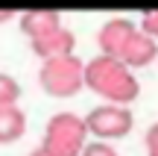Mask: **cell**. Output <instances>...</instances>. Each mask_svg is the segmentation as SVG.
Segmentation results:
<instances>
[{"mask_svg": "<svg viewBox=\"0 0 158 156\" xmlns=\"http://www.w3.org/2000/svg\"><path fill=\"white\" fill-rule=\"evenodd\" d=\"M85 88L97 94V97L108 100L117 106H129L141 94V82H138L135 71L129 65H123L114 56H94L91 62H85Z\"/></svg>", "mask_w": 158, "mask_h": 156, "instance_id": "1", "label": "cell"}, {"mask_svg": "<svg viewBox=\"0 0 158 156\" xmlns=\"http://www.w3.org/2000/svg\"><path fill=\"white\" fill-rule=\"evenodd\" d=\"M85 145H88V127L85 118H79L76 112H56L41 136V147L50 156H82Z\"/></svg>", "mask_w": 158, "mask_h": 156, "instance_id": "2", "label": "cell"}, {"mask_svg": "<svg viewBox=\"0 0 158 156\" xmlns=\"http://www.w3.org/2000/svg\"><path fill=\"white\" fill-rule=\"evenodd\" d=\"M38 82L50 97H76L85 88V62L79 56H56L41 62Z\"/></svg>", "mask_w": 158, "mask_h": 156, "instance_id": "3", "label": "cell"}, {"mask_svg": "<svg viewBox=\"0 0 158 156\" xmlns=\"http://www.w3.org/2000/svg\"><path fill=\"white\" fill-rule=\"evenodd\" d=\"M85 127H88V136H94L97 141H117L135 130V115L129 106L106 103L85 115Z\"/></svg>", "mask_w": 158, "mask_h": 156, "instance_id": "4", "label": "cell"}, {"mask_svg": "<svg viewBox=\"0 0 158 156\" xmlns=\"http://www.w3.org/2000/svg\"><path fill=\"white\" fill-rule=\"evenodd\" d=\"M135 33H138V24L129 21V18H111V21H106L100 27V33H97L100 53H102V56H114V59H117L120 53H123L126 41H129Z\"/></svg>", "mask_w": 158, "mask_h": 156, "instance_id": "5", "label": "cell"}, {"mask_svg": "<svg viewBox=\"0 0 158 156\" xmlns=\"http://www.w3.org/2000/svg\"><path fill=\"white\" fill-rule=\"evenodd\" d=\"M32 44V53L41 59V62H47V59H56V56H70L76 47V35L70 33L68 27H59L53 29V33L41 35V38H32L29 41Z\"/></svg>", "mask_w": 158, "mask_h": 156, "instance_id": "6", "label": "cell"}, {"mask_svg": "<svg viewBox=\"0 0 158 156\" xmlns=\"http://www.w3.org/2000/svg\"><path fill=\"white\" fill-rule=\"evenodd\" d=\"M117 59H120L123 65H129L132 71L147 68V65H152L155 59H158V41H155V38H149L147 33H141V27H138V33L132 35L129 41H126L123 53H120Z\"/></svg>", "mask_w": 158, "mask_h": 156, "instance_id": "7", "label": "cell"}, {"mask_svg": "<svg viewBox=\"0 0 158 156\" xmlns=\"http://www.w3.org/2000/svg\"><path fill=\"white\" fill-rule=\"evenodd\" d=\"M62 27V15L53 9H41V12H27L21 18V33L27 35L29 41L32 38H41V35L53 33V29Z\"/></svg>", "mask_w": 158, "mask_h": 156, "instance_id": "8", "label": "cell"}, {"mask_svg": "<svg viewBox=\"0 0 158 156\" xmlns=\"http://www.w3.org/2000/svg\"><path fill=\"white\" fill-rule=\"evenodd\" d=\"M27 133V115L21 106H0V145H15Z\"/></svg>", "mask_w": 158, "mask_h": 156, "instance_id": "9", "label": "cell"}, {"mask_svg": "<svg viewBox=\"0 0 158 156\" xmlns=\"http://www.w3.org/2000/svg\"><path fill=\"white\" fill-rule=\"evenodd\" d=\"M18 100H21V82L12 74L0 71V106H15Z\"/></svg>", "mask_w": 158, "mask_h": 156, "instance_id": "10", "label": "cell"}, {"mask_svg": "<svg viewBox=\"0 0 158 156\" xmlns=\"http://www.w3.org/2000/svg\"><path fill=\"white\" fill-rule=\"evenodd\" d=\"M82 156H120V153L111 147V141H97V139H94V141L85 145Z\"/></svg>", "mask_w": 158, "mask_h": 156, "instance_id": "11", "label": "cell"}, {"mask_svg": "<svg viewBox=\"0 0 158 156\" xmlns=\"http://www.w3.org/2000/svg\"><path fill=\"white\" fill-rule=\"evenodd\" d=\"M141 33H147L149 38H155V41H158V9L147 12V15L141 18Z\"/></svg>", "mask_w": 158, "mask_h": 156, "instance_id": "12", "label": "cell"}, {"mask_svg": "<svg viewBox=\"0 0 158 156\" xmlns=\"http://www.w3.org/2000/svg\"><path fill=\"white\" fill-rule=\"evenodd\" d=\"M143 145H147V156H158V121L147 130V139H143Z\"/></svg>", "mask_w": 158, "mask_h": 156, "instance_id": "13", "label": "cell"}, {"mask_svg": "<svg viewBox=\"0 0 158 156\" xmlns=\"http://www.w3.org/2000/svg\"><path fill=\"white\" fill-rule=\"evenodd\" d=\"M12 21V12L9 9H0V24H9Z\"/></svg>", "mask_w": 158, "mask_h": 156, "instance_id": "14", "label": "cell"}, {"mask_svg": "<svg viewBox=\"0 0 158 156\" xmlns=\"http://www.w3.org/2000/svg\"><path fill=\"white\" fill-rule=\"evenodd\" d=\"M29 156H50V153H47V150H44V147H35V150H32V153H29Z\"/></svg>", "mask_w": 158, "mask_h": 156, "instance_id": "15", "label": "cell"}]
</instances>
